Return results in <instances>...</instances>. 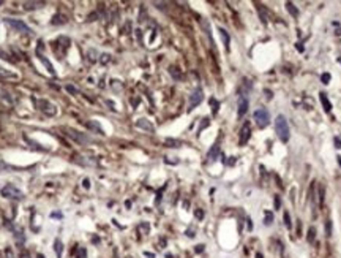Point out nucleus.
Returning a JSON list of instances; mask_svg holds the SVG:
<instances>
[{
  "label": "nucleus",
  "instance_id": "9d476101",
  "mask_svg": "<svg viewBox=\"0 0 341 258\" xmlns=\"http://www.w3.org/2000/svg\"><path fill=\"white\" fill-rule=\"evenodd\" d=\"M11 230H13V233H14V239H16V242L19 244V246H22L24 241H25L24 230L21 228V227H18V225H11Z\"/></svg>",
  "mask_w": 341,
  "mask_h": 258
},
{
  "label": "nucleus",
  "instance_id": "5701e85b",
  "mask_svg": "<svg viewBox=\"0 0 341 258\" xmlns=\"http://www.w3.org/2000/svg\"><path fill=\"white\" fill-rule=\"evenodd\" d=\"M264 223H265V225H272V223H273V214L270 212V211L265 212V217H264Z\"/></svg>",
  "mask_w": 341,
  "mask_h": 258
},
{
  "label": "nucleus",
  "instance_id": "2f4dec72",
  "mask_svg": "<svg viewBox=\"0 0 341 258\" xmlns=\"http://www.w3.org/2000/svg\"><path fill=\"white\" fill-rule=\"evenodd\" d=\"M194 215H196V219H199V220L204 219V211L202 209H196V211H194Z\"/></svg>",
  "mask_w": 341,
  "mask_h": 258
},
{
  "label": "nucleus",
  "instance_id": "1a4fd4ad",
  "mask_svg": "<svg viewBox=\"0 0 341 258\" xmlns=\"http://www.w3.org/2000/svg\"><path fill=\"white\" fill-rule=\"evenodd\" d=\"M248 106H249V100H248V97H246V95H240V98H239V111H237L239 117H243V116L246 114Z\"/></svg>",
  "mask_w": 341,
  "mask_h": 258
},
{
  "label": "nucleus",
  "instance_id": "3c124183",
  "mask_svg": "<svg viewBox=\"0 0 341 258\" xmlns=\"http://www.w3.org/2000/svg\"><path fill=\"white\" fill-rule=\"evenodd\" d=\"M2 3H3V2H2V0H0V5H2Z\"/></svg>",
  "mask_w": 341,
  "mask_h": 258
},
{
  "label": "nucleus",
  "instance_id": "393cba45",
  "mask_svg": "<svg viewBox=\"0 0 341 258\" xmlns=\"http://www.w3.org/2000/svg\"><path fill=\"white\" fill-rule=\"evenodd\" d=\"M324 198H325V187L324 185H321L319 187V204H324Z\"/></svg>",
  "mask_w": 341,
  "mask_h": 258
},
{
  "label": "nucleus",
  "instance_id": "4468645a",
  "mask_svg": "<svg viewBox=\"0 0 341 258\" xmlns=\"http://www.w3.org/2000/svg\"><path fill=\"white\" fill-rule=\"evenodd\" d=\"M218 155H220V146H218V144H213V146H212V149L208 150V154H207L208 162H215Z\"/></svg>",
  "mask_w": 341,
  "mask_h": 258
},
{
  "label": "nucleus",
  "instance_id": "c756f323",
  "mask_svg": "<svg viewBox=\"0 0 341 258\" xmlns=\"http://www.w3.org/2000/svg\"><path fill=\"white\" fill-rule=\"evenodd\" d=\"M257 10H259V15H261V19H262V22H267L269 21V18H267V15L264 13V10L261 8V6H257Z\"/></svg>",
  "mask_w": 341,
  "mask_h": 258
},
{
  "label": "nucleus",
  "instance_id": "f704fd0d",
  "mask_svg": "<svg viewBox=\"0 0 341 258\" xmlns=\"http://www.w3.org/2000/svg\"><path fill=\"white\" fill-rule=\"evenodd\" d=\"M66 90H68L69 94H78V89H76L74 86H69V84L66 86Z\"/></svg>",
  "mask_w": 341,
  "mask_h": 258
},
{
  "label": "nucleus",
  "instance_id": "7c9ffc66",
  "mask_svg": "<svg viewBox=\"0 0 341 258\" xmlns=\"http://www.w3.org/2000/svg\"><path fill=\"white\" fill-rule=\"evenodd\" d=\"M109 60H111V55H109V54H103L101 57H100V62H101L103 65H104V64H108Z\"/></svg>",
  "mask_w": 341,
  "mask_h": 258
},
{
  "label": "nucleus",
  "instance_id": "bb28decb",
  "mask_svg": "<svg viewBox=\"0 0 341 258\" xmlns=\"http://www.w3.org/2000/svg\"><path fill=\"white\" fill-rule=\"evenodd\" d=\"M332 227H333V223H332V220L329 219V220L325 222V234L329 236V238L332 236Z\"/></svg>",
  "mask_w": 341,
  "mask_h": 258
},
{
  "label": "nucleus",
  "instance_id": "f8f14e48",
  "mask_svg": "<svg viewBox=\"0 0 341 258\" xmlns=\"http://www.w3.org/2000/svg\"><path fill=\"white\" fill-rule=\"evenodd\" d=\"M136 127L142 128V130H147V131H155V127H153V125H152L147 119H139V121L136 122Z\"/></svg>",
  "mask_w": 341,
  "mask_h": 258
},
{
  "label": "nucleus",
  "instance_id": "20e7f679",
  "mask_svg": "<svg viewBox=\"0 0 341 258\" xmlns=\"http://www.w3.org/2000/svg\"><path fill=\"white\" fill-rule=\"evenodd\" d=\"M2 197L10 198V200H22L24 198V193L21 192L18 187L13 185V184H6L3 189H2Z\"/></svg>",
  "mask_w": 341,
  "mask_h": 258
},
{
  "label": "nucleus",
  "instance_id": "a878e982",
  "mask_svg": "<svg viewBox=\"0 0 341 258\" xmlns=\"http://www.w3.org/2000/svg\"><path fill=\"white\" fill-rule=\"evenodd\" d=\"M0 76H3V78H16V74H14V73L6 71V70H3L2 67H0Z\"/></svg>",
  "mask_w": 341,
  "mask_h": 258
},
{
  "label": "nucleus",
  "instance_id": "e433bc0d",
  "mask_svg": "<svg viewBox=\"0 0 341 258\" xmlns=\"http://www.w3.org/2000/svg\"><path fill=\"white\" fill-rule=\"evenodd\" d=\"M264 94H265V98H267V100H272V97H273V95H272V90H267V89H265V90H264Z\"/></svg>",
  "mask_w": 341,
  "mask_h": 258
},
{
  "label": "nucleus",
  "instance_id": "8fccbe9b",
  "mask_svg": "<svg viewBox=\"0 0 341 258\" xmlns=\"http://www.w3.org/2000/svg\"><path fill=\"white\" fill-rule=\"evenodd\" d=\"M37 258H44V255H41V253H38V255H37Z\"/></svg>",
  "mask_w": 341,
  "mask_h": 258
},
{
  "label": "nucleus",
  "instance_id": "9b49d317",
  "mask_svg": "<svg viewBox=\"0 0 341 258\" xmlns=\"http://www.w3.org/2000/svg\"><path fill=\"white\" fill-rule=\"evenodd\" d=\"M37 55H38V59H40L41 62H43V65H44V67L47 68V71H49V73H51L52 76H55V70H54V67H52V64H51V62L47 60V59L44 57V55L41 54V52H38V51H37Z\"/></svg>",
  "mask_w": 341,
  "mask_h": 258
},
{
  "label": "nucleus",
  "instance_id": "4c0bfd02",
  "mask_svg": "<svg viewBox=\"0 0 341 258\" xmlns=\"http://www.w3.org/2000/svg\"><path fill=\"white\" fill-rule=\"evenodd\" d=\"M204 250V244H199V246H196V249H194V252L196 253H201Z\"/></svg>",
  "mask_w": 341,
  "mask_h": 258
},
{
  "label": "nucleus",
  "instance_id": "f3484780",
  "mask_svg": "<svg viewBox=\"0 0 341 258\" xmlns=\"http://www.w3.org/2000/svg\"><path fill=\"white\" fill-rule=\"evenodd\" d=\"M54 250H55V255H57V258H62V253H63V244H62L60 239H55L54 241Z\"/></svg>",
  "mask_w": 341,
  "mask_h": 258
},
{
  "label": "nucleus",
  "instance_id": "6e6552de",
  "mask_svg": "<svg viewBox=\"0 0 341 258\" xmlns=\"http://www.w3.org/2000/svg\"><path fill=\"white\" fill-rule=\"evenodd\" d=\"M249 136H251V127H249V122H245L243 124V127H242V130H240V141H239L240 146L246 144Z\"/></svg>",
  "mask_w": 341,
  "mask_h": 258
},
{
  "label": "nucleus",
  "instance_id": "09e8293b",
  "mask_svg": "<svg viewBox=\"0 0 341 258\" xmlns=\"http://www.w3.org/2000/svg\"><path fill=\"white\" fill-rule=\"evenodd\" d=\"M256 258H264V256H262V253H256Z\"/></svg>",
  "mask_w": 341,
  "mask_h": 258
},
{
  "label": "nucleus",
  "instance_id": "2eb2a0df",
  "mask_svg": "<svg viewBox=\"0 0 341 258\" xmlns=\"http://www.w3.org/2000/svg\"><path fill=\"white\" fill-rule=\"evenodd\" d=\"M218 32H220V35H221V40H223V43H224V46H226V49L229 51V45H231V38H229V33L223 29V27H218Z\"/></svg>",
  "mask_w": 341,
  "mask_h": 258
},
{
  "label": "nucleus",
  "instance_id": "412c9836",
  "mask_svg": "<svg viewBox=\"0 0 341 258\" xmlns=\"http://www.w3.org/2000/svg\"><path fill=\"white\" fill-rule=\"evenodd\" d=\"M314 238H316V228L314 227H310V230H308V236H307V241L310 242V244H313L314 242Z\"/></svg>",
  "mask_w": 341,
  "mask_h": 258
},
{
  "label": "nucleus",
  "instance_id": "f03ea898",
  "mask_svg": "<svg viewBox=\"0 0 341 258\" xmlns=\"http://www.w3.org/2000/svg\"><path fill=\"white\" fill-rule=\"evenodd\" d=\"M65 131H66V136H69L73 139V141H76V143H79V144H90V143H93V139L90 138L88 135H85V133H81V131H78V130H74V128H63Z\"/></svg>",
  "mask_w": 341,
  "mask_h": 258
},
{
  "label": "nucleus",
  "instance_id": "79ce46f5",
  "mask_svg": "<svg viewBox=\"0 0 341 258\" xmlns=\"http://www.w3.org/2000/svg\"><path fill=\"white\" fill-rule=\"evenodd\" d=\"M82 185H84L85 189H88V187H90V180L88 179H84V180H82Z\"/></svg>",
  "mask_w": 341,
  "mask_h": 258
},
{
  "label": "nucleus",
  "instance_id": "a18cd8bd",
  "mask_svg": "<svg viewBox=\"0 0 341 258\" xmlns=\"http://www.w3.org/2000/svg\"><path fill=\"white\" fill-rule=\"evenodd\" d=\"M144 255L147 258H155V253H150V252H144Z\"/></svg>",
  "mask_w": 341,
  "mask_h": 258
},
{
  "label": "nucleus",
  "instance_id": "a19ab883",
  "mask_svg": "<svg viewBox=\"0 0 341 258\" xmlns=\"http://www.w3.org/2000/svg\"><path fill=\"white\" fill-rule=\"evenodd\" d=\"M21 258H30L29 252H27V250H22V252H21Z\"/></svg>",
  "mask_w": 341,
  "mask_h": 258
},
{
  "label": "nucleus",
  "instance_id": "49530a36",
  "mask_svg": "<svg viewBox=\"0 0 341 258\" xmlns=\"http://www.w3.org/2000/svg\"><path fill=\"white\" fill-rule=\"evenodd\" d=\"M297 49H298V51H300V52H302V51H303V48H302V46H300V43H297Z\"/></svg>",
  "mask_w": 341,
  "mask_h": 258
},
{
  "label": "nucleus",
  "instance_id": "dca6fc26",
  "mask_svg": "<svg viewBox=\"0 0 341 258\" xmlns=\"http://www.w3.org/2000/svg\"><path fill=\"white\" fill-rule=\"evenodd\" d=\"M87 127L90 128V130H93L95 133H98V135H101V136H104V131H103V128L100 127L96 122H93V121H88L87 122Z\"/></svg>",
  "mask_w": 341,
  "mask_h": 258
},
{
  "label": "nucleus",
  "instance_id": "c85d7f7f",
  "mask_svg": "<svg viewBox=\"0 0 341 258\" xmlns=\"http://www.w3.org/2000/svg\"><path fill=\"white\" fill-rule=\"evenodd\" d=\"M330 78H332L330 73H324V74L321 76V81L324 82V84H329V82H330Z\"/></svg>",
  "mask_w": 341,
  "mask_h": 258
},
{
  "label": "nucleus",
  "instance_id": "423d86ee",
  "mask_svg": "<svg viewBox=\"0 0 341 258\" xmlns=\"http://www.w3.org/2000/svg\"><path fill=\"white\" fill-rule=\"evenodd\" d=\"M204 100V92H202V89H196L194 92L190 95V103H188V109H194L198 106V104Z\"/></svg>",
  "mask_w": 341,
  "mask_h": 258
},
{
  "label": "nucleus",
  "instance_id": "37998d69",
  "mask_svg": "<svg viewBox=\"0 0 341 258\" xmlns=\"http://www.w3.org/2000/svg\"><path fill=\"white\" fill-rule=\"evenodd\" d=\"M51 217H55V219H62V214L60 212H52Z\"/></svg>",
  "mask_w": 341,
  "mask_h": 258
},
{
  "label": "nucleus",
  "instance_id": "ddd939ff",
  "mask_svg": "<svg viewBox=\"0 0 341 258\" xmlns=\"http://www.w3.org/2000/svg\"><path fill=\"white\" fill-rule=\"evenodd\" d=\"M319 100H321V103H322L325 113H330V111H332V103H330L329 98H327V94L321 92V94H319Z\"/></svg>",
  "mask_w": 341,
  "mask_h": 258
},
{
  "label": "nucleus",
  "instance_id": "aec40b11",
  "mask_svg": "<svg viewBox=\"0 0 341 258\" xmlns=\"http://www.w3.org/2000/svg\"><path fill=\"white\" fill-rule=\"evenodd\" d=\"M286 8H288V11H289L294 18H297V16H298V10H297V6H295L294 3L288 2V3H286Z\"/></svg>",
  "mask_w": 341,
  "mask_h": 258
},
{
  "label": "nucleus",
  "instance_id": "c03bdc74",
  "mask_svg": "<svg viewBox=\"0 0 341 258\" xmlns=\"http://www.w3.org/2000/svg\"><path fill=\"white\" fill-rule=\"evenodd\" d=\"M186 234H188V238H194V231H193V230H188Z\"/></svg>",
  "mask_w": 341,
  "mask_h": 258
},
{
  "label": "nucleus",
  "instance_id": "cd10ccee",
  "mask_svg": "<svg viewBox=\"0 0 341 258\" xmlns=\"http://www.w3.org/2000/svg\"><path fill=\"white\" fill-rule=\"evenodd\" d=\"M85 256H87V252H85V249H84V247L78 249V253H76V258H85Z\"/></svg>",
  "mask_w": 341,
  "mask_h": 258
},
{
  "label": "nucleus",
  "instance_id": "0eeeda50",
  "mask_svg": "<svg viewBox=\"0 0 341 258\" xmlns=\"http://www.w3.org/2000/svg\"><path fill=\"white\" fill-rule=\"evenodd\" d=\"M35 103H37V106H38L41 111H43L44 114H47V116H54L55 113H57L55 106H54L52 103H49L47 100H37Z\"/></svg>",
  "mask_w": 341,
  "mask_h": 258
},
{
  "label": "nucleus",
  "instance_id": "c9c22d12",
  "mask_svg": "<svg viewBox=\"0 0 341 258\" xmlns=\"http://www.w3.org/2000/svg\"><path fill=\"white\" fill-rule=\"evenodd\" d=\"M5 255H6V258H14V253H13L11 249H5Z\"/></svg>",
  "mask_w": 341,
  "mask_h": 258
},
{
  "label": "nucleus",
  "instance_id": "72a5a7b5",
  "mask_svg": "<svg viewBox=\"0 0 341 258\" xmlns=\"http://www.w3.org/2000/svg\"><path fill=\"white\" fill-rule=\"evenodd\" d=\"M281 207V200L278 195H275V209H280Z\"/></svg>",
  "mask_w": 341,
  "mask_h": 258
},
{
  "label": "nucleus",
  "instance_id": "473e14b6",
  "mask_svg": "<svg viewBox=\"0 0 341 258\" xmlns=\"http://www.w3.org/2000/svg\"><path fill=\"white\" fill-rule=\"evenodd\" d=\"M208 124H210V122H208V119H207V117H205V119L202 121V124H201V127H199V130H198V133H201V131H202V128H205V127H207V125H208Z\"/></svg>",
  "mask_w": 341,
  "mask_h": 258
},
{
  "label": "nucleus",
  "instance_id": "de8ad7c7",
  "mask_svg": "<svg viewBox=\"0 0 341 258\" xmlns=\"http://www.w3.org/2000/svg\"><path fill=\"white\" fill-rule=\"evenodd\" d=\"M336 160H338V165L341 166V155H338V157H336Z\"/></svg>",
  "mask_w": 341,
  "mask_h": 258
},
{
  "label": "nucleus",
  "instance_id": "a211bd4d",
  "mask_svg": "<svg viewBox=\"0 0 341 258\" xmlns=\"http://www.w3.org/2000/svg\"><path fill=\"white\" fill-rule=\"evenodd\" d=\"M164 144L168 146V147H180L182 146V141H179V139H172V138H168L164 141Z\"/></svg>",
  "mask_w": 341,
  "mask_h": 258
},
{
  "label": "nucleus",
  "instance_id": "4be33fe9",
  "mask_svg": "<svg viewBox=\"0 0 341 258\" xmlns=\"http://www.w3.org/2000/svg\"><path fill=\"white\" fill-rule=\"evenodd\" d=\"M210 106H212V113H213V114H217V113H218V109H220V101H218V100H215V98H210Z\"/></svg>",
  "mask_w": 341,
  "mask_h": 258
},
{
  "label": "nucleus",
  "instance_id": "f257e3e1",
  "mask_svg": "<svg viewBox=\"0 0 341 258\" xmlns=\"http://www.w3.org/2000/svg\"><path fill=\"white\" fill-rule=\"evenodd\" d=\"M275 128H276L278 138H280L283 143H288L289 141V136H291V131H289V125H288L286 117H284L283 114H280L275 119Z\"/></svg>",
  "mask_w": 341,
  "mask_h": 258
},
{
  "label": "nucleus",
  "instance_id": "ea45409f",
  "mask_svg": "<svg viewBox=\"0 0 341 258\" xmlns=\"http://www.w3.org/2000/svg\"><path fill=\"white\" fill-rule=\"evenodd\" d=\"M139 230H142L144 233H147V231H149V225H147V223H142L141 227H139Z\"/></svg>",
  "mask_w": 341,
  "mask_h": 258
},
{
  "label": "nucleus",
  "instance_id": "7ed1b4c3",
  "mask_svg": "<svg viewBox=\"0 0 341 258\" xmlns=\"http://www.w3.org/2000/svg\"><path fill=\"white\" fill-rule=\"evenodd\" d=\"M253 117H254L256 124L259 125L261 128L267 127V125L270 124V114H269V111H267L265 108H259V109H256V111H254V114H253Z\"/></svg>",
  "mask_w": 341,
  "mask_h": 258
},
{
  "label": "nucleus",
  "instance_id": "6ab92c4d",
  "mask_svg": "<svg viewBox=\"0 0 341 258\" xmlns=\"http://www.w3.org/2000/svg\"><path fill=\"white\" fill-rule=\"evenodd\" d=\"M41 5H44L43 2H25L24 3V8L25 10H33V8H40Z\"/></svg>",
  "mask_w": 341,
  "mask_h": 258
},
{
  "label": "nucleus",
  "instance_id": "58836bf2",
  "mask_svg": "<svg viewBox=\"0 0 341 258\" xmlns=\"http://www.w3.org/2000/svg\"><path fill=\"white\" fill-rule=\"evenodd\" d=\"M333 141H335V147H336V149H341V139H339V138H335Z\"/></svg>",
  "mask_w": 341,
  "mask_h": 258
},
{
  "label": "nucleus",
  "instance_id": "b1692460",
  "mask_svg": "<svg viewBox=\"0 0 341 258\" xmlns=\"http://www.w3.org/2000/svg\"><path fill=\"white\" fill-rule=\"evenodd\" d=\"M283 217H284V225H286V228L291 230V228H292V222H291V217H289V212L284 211V215H283Z\"/></svg>",
  "mask_w": 341,
  "mask_h": 258
},
{
  "label": "nucleus",
  "instance_id": "39448f33",
  "mask_svg": "<svg viewBox=\"0 0 341 258\" xmlns=\"http://www.w3.org/2000/svg\"><path fill=\"white\" fill-rule=\"evenodd\" d=\"M5 22L8 24L10 27H13L14 30H18V32H22V33H30L32 32V29L29 25H27L25 22H22L21 19H13V18H6L5 19Z\"/></svg>",
  "mask_w": 341,
  "mask_h": 258
}]
</instances>
